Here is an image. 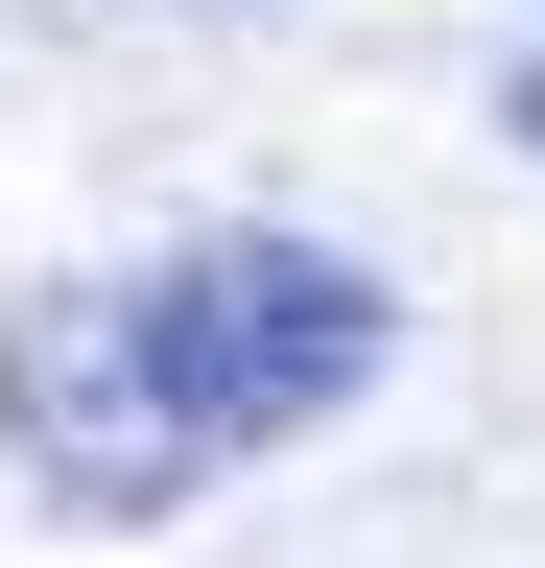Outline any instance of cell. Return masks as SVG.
Here are the masks:
<instances>
[{"label":"cell","instance_id":"6da1fadb","mask_svg":"<svg viewBox=\"0 0 545 568\" xmlns=\"http://www.w3.org/2000/svg\"><path fill=\"white\" fill-rule=\"evenodd\" d=\"M356 379H380V284L332 237H166V261L48 284L0 332V450L72 497V521H166L238 450H309Z\"/></svg>","mask_w":545,"mask_h":568},{"label":"cell","instance_id":"7a4b0ae2","mask_svg":"<svg viewBox=\"0 0 545 568\" xmlns=\"http://www.w3.org/2000/svg\"><path fill=\"white\" fill-rule=\"evenodd\" d=\"M522 119H545V95H522Z\"/></svg>","mask_w":545,"mask_h":568}]
</instances>
